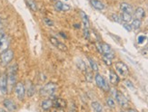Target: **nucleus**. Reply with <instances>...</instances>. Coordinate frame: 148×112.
I'll use <instances>...</instances> for the list:
<instances>
[{
    "label": "nucleus",
    "instance_id": "1a4fd4ad",
    "mask_svg": "<svg viewBox=\"0 0 148 112\" xmlns=\"http://www.w3.org/2000/svg\"><path fill=\"white\" fill-rule=\"evenodd\" d=\"M114 98H116L117 103L120 105L121 107H123V108H127L128 107V100H127V98L125 97V95L122 93V92L117 91V93H116V95H115Z\"/></svg>",
    "mask_w": 148,
    "mask_h": 112
},
{
    "label": "nucleus",
    "instance_id": "4c0bfd02",
    "mask_svg": "<svg viewBox=\"0 0 148 112\" xmlns=\"http://www.w3.org/2000/svg\"><path fill=\"white\" fill-rule=\"evenodd\" d=\"M75 28H77V29H79V28H80V25H79L78 24H75Z\"/></svg>",
    "mask_w": 148,
    "mask_h": 112
},
{
    "label": "nucleus",
    "instance_id": "9b49d317",
    "mask_svg": "<svg viewBox=\"0 0 148 112\" xmlns=\"http://www.w3.org/2000/svg\"><path fill=\"white\" fill-rule=\"evenodd\" d=\"M53 107L63 109L66 107V101L61 98H56L53 100Z\"/></svg>",
    "mask_w": 148,
    "mask_h": 112
},
{
    "label": "nucleus",
    "instance_id": "c85d7f7f",
    "mask_svg": "<svg viewBox=\"0 0 148 112\" xmlns=\"http://www.w3.org/2000/svg\"><path fill=\"white\" fill-rule=\"evenodd\" d=\"M86 78L87 81H93V75H92V72L86 71Z\"/></svg>",
    "mask_w": 148,
    "mask_h": 112
},
{
    "label": "nucleus",
    "instance_id": "f704fd0d",
    "mask_svg": "<svg viewBox=\"0 0 148 112\" xmlns=\"http://www.w3.org/2000/svg\"><path fill=\"white\" fill-rule=\"evenodd\" d=\"M5 35V33L2 29H0V39L3 38Z\"/></svg>",
    "mask_w": 148,
    "mask_h": 112
},
{
    "label": "nucleus",
    "instance_id": "4468645a",
    "mask_svg": "<svg viewBox=\"0 0 148 112\" xmlns=\"http://www.w3.org/2000/svg\"><path fill=\"white\" fill-rule=\"evenodd\" d=\"M109 80H110V82L113 85H116V84L119 83L120 78L116 74V72H114V71H109Z\"/></svg>",
    "mask_w": 148,
    "mask_h": 112
},
{
    "label": "nucleus",
    "instance_id": "a878e982",
    "mask_svg": "<svg viewBox=\"0 0 148 112\" xmlns=\"http://www.w3.org/2000/svg\"><path fill=\"white\" fill-rule=\"evenodd\" d=\"M106 104H107V106L108 107H110L112 109H114L115 107V102L114 100V98L112 97H108L106 98Z\"/></svg>",
    "mask_w": 148,
    "mask_h": 112
},
{
    "label": "nucleus",
    "instance_id": "5701e85b",
    "mask_svg": "<svg viewBox=\"0 0 148 112\" xmlns=\"http://www.w3.org/2000/svg\"><path fill=\"white\" fill-rule=\"evenodd\" d=\"M25 2H27V5H28V7L32 10V11H34L36 12L37 10V5L36 4V2L34 1V0H25Z\"/></svg>",
    "mask_w": 148,
    "mask_h": 112
},
{
    "label": "nucleus",
    "instance_id": "37998d69",
    "mask_svg": "<svg viewBox=\"0 0 148 112\" xmlns=\"http://www.w3.org/2000/svg\"><path fill=\"white\" fill-rule=\"evenodd\" d=\"M147 50H148V46H147Z\"/></svg>",
    "mask_w": 148,
    "mask_h": 112
},
{
    "label": "nucleus",
    "instance_id": "ea45409f",
    "mask_svg": "<svg viewBox=\"0 0 148 112\" xmlns=\"http://www.w3.org/2000/svg\"><path fill=\"white\" fill-rule=\"evenodd\" d=\"M1 25H2V21H1V17H0V27H1Z\"/></svg>",
    "mask_w": 148,
    "mask_h": 112
},
{
    "label": "nucleus",
    "instance_id": "6e6552de",
    "mask_svg": "<svg viewBox=\"0 0 148 112\" xmlns=\"http://www.w3.org/2000/svg\"><path fill=\"white\" fill-rule=\"evenodd\" d=\"M50 43H52L55 47H56L57 49H59L60 51L62 52H66L67 51V47H66V45L65 43H63L62 42H60L58 39H56V37H53V36H51L50 38Z\"/></svg>",
    "mask_w": 148,
    "mask_h": 112
},
{
    "label": "nucleus",
    "instance_id": "4be33fe9",
    "mask_svg": "<svg viewBox=\"0 0 148 112\" xmlns=\"http://www.w3.org/2000/svg\"><path fill=\"white\" fill-rule=\"evenodd\" d=\"M92 108L95 112H103V107L102 105L97 102V101H94L92 102Z\"/></svg>",
    "mask_w": 148,
    "mask_h": 112
},
{
    "label": "nucleus",
    "instance_id": "412c9836",
    "mask_svg": "<svg viewBox=\"0 0 148 112\" xmlns=\"http://www.w3.org/2000/svg\"><path fill=\"white\" fill-rule=\"evenodd\" d=\"M121 20L124 21L125 23H129L133 20V17L131 14H127V13H122V15L120 16Z\"/></svg>",
    "mask_w": 148,
    "mask_h": 112
},
{
    "label": "nucleus",
    "instance_id": "f03ea898",
    "mask_svg": "<svg viewBox=\"0 0 148 112\" xmlns=\"http://www.w3.org/2000/svg\"><path fill=\"white\" fill-rule=\"evenodd\" d=\"M56 84H55L54 82H49L40 90V95L43 97H51L56 93Z\"/></svg>",
    "mask_w": 148,
    "mask_h": 112
},
{
    "label": "nucleus",
    "instance_id": "2f4dec72",
    "mask_svg": "<svg viewBox=\"0 0 148 112\" xmlns=\"http://www.w3.org/2000/svg\"><path fill=\"white\" fill-rule=\"evenodd\" d=\"M103 61L105 62V63L106 64V65H108V66H110V65H112V62H111V60L110 59H108V58H106V57H103Z\"/></svg>",
    "mask_w": 148,
    "mask_h": 112
},
{
    "label": "nucleus",
    "instance_id": "dca6fc26",
    "mask_svg": "<svg viewBox=\"0 0 148 112\" xmlns=\"http://www.w3.org/2000/svg\"><path fill=\"white\" fill-rule=\"evenodd\" d=\"M90 3H91V5L96 10H104L105 9V5L103 4L100 0H90Z\"/></svg>",
    "mask_w": 148,
    "mask_h": 112
},
{
    "label": "nucleus",
    "instance_id": "f257e3e1",
    "mask_svg": "<svg viewBox=\"0 0 148 112\" xmlns=\"http://www.w3.org/2000/svg\"><path fill=\"white\" fill-rule=\"evenodd\" d=\"M13 58H14V52L11 49H8L2 52L1 54H0V62H1V65L2 66L8 65L12 62Z\"/></svg>",
    "mask_w": 148,
    "mask_h": 112
},
{
    "label": "nucleus",
    "instance_id": "cd10ccee",
    "mask_svg": "<svg viewBox=\"0 0 148 112\" xmlns=\"http://www.w3.org/2000/svg\"><path fill=\"white\" fill-rule=\"evenodd\" d=\"M111 17H112V19H113V21H114V22H116V23H121V22H122L121 17H120L118 15H116V14H113V15L111 16Z\"/></svg>",
    "mask_w": 148,
    "mask_h": 112
},
{
    "label": "nucleus",
    "instance_id": "b1692460",
    "mask_svg": "<svg viewBox=\"0 0 148 112\" xmlns=\"http://www.w3.org/2000/svg\"><path fill=\"white\" fill-rule=\"evenodd\" d=\"M141 24H142V22L141 20H138V19H134L133 22H132V28L134 30H137L141 27Z\"/></svg>",
    "mask_w": 148,
    "mask_h": 112
},
{
    "label": "nucleus",
    "instance_id": "c9c22d12",
    "mask_svg": "<svg viewBox=\"0 0 148 112\" xmlns=\"http://www.w3.org/2000/svg\"><path fill=\"white\" fill-rule=\"evenodd\" d=\"M59 34H60V35H61L62 37H64V38H65V39H67V36H66V35L65 34H64L63 32H60Z\"/></svg>",
    "mask_w": 148,
    "mask_h": 112
},
{
    "label": "nucleus",
    "instance_id": "f3484780",
    "mask_svg": "<svg viewBox=\"0 0 148 112\" xmlns=\"http://www.w3.org/2000/svg\"><path fill=\"white\" fill-rule=\"evenodd\" d=\"M52 107H53V100H50V98L44 100L41 103V108L44 110H49Z\"/></svg>",
    "mask_w": 148,
    "mask_h": 112
},
{
    "label": "nucleus",
    "instance_id": "a19ab883",
    "mask_svg": "<svg viewBox=\"0 0 148 112\" xmlns=\"http://www.w3.org/2000/svg\"><path fill=\"white\" fill-rule=\"evenodd\" d=\"M121 112H126V111H124V110H122Z\"/></svg>",
    "mask_w": 148,
    "mask_h": 112
},
{
    "label": "nucleus",
    "instance_id": "a211bd4d",
    "mask_svg": "<svg viewBox=\"0 0 148 112\" xmlns=\"http://www.w3.org/2000/svg\"><path fill=\"white\" fill-rule=\"evenodd\" d=\"M80 15H81V18H82V22H83L84 28L89 29L90 22H89V18H88L87 15L86 14L85 12H83V11H81V12H80Z\"/></svg>",
    "mask_w": 148,
    "mask_h": 112
},
{
    "label": "nucleus",
    "instance_id": "7c9ffc66",
    "mask_svg": "<svg viewBox=\"0 0 148 112\" xmlns=\"http://www.w3.org/2000/svg\"><path fill=\"white\" fill-rule=\"evenodd\" d=\"M84 36H85L86 39L90 38V31H89V29L84 28Z\"/></svg>",
    "mask_w": 148,
    "mask_h": 112
},
{
    "label": "nucleus",
    "instance_id": "423d86ee",
    "mask_svg": "<svg viewBox=\"0 0 148 112\" xmlns=\"http://www.w3.org/2000/svg\"><path fill=\"white\" fill-rule=\"evenodd\" d=\"M101 47H102V52H103V54H104L105 57L110 59V60H113L114 58V52H113L111 46L107 44V43H101Z\"/></svg>",
    "mask_w": 148,
    "mask_h": 112
},
{
    "label": "nucleus",
    "instance_id": "20e7f679",
    "mask_svg": "<svg viewBox=\"0 0 148 112\" xmlns=\"http://www.w3.org/2000/svg\"><path fill=\"white\" fill-rule=\"evenodd\" d=\"M95 81L96 85H97V87H99L100 89L104 90L105 91H108L109 90H110L107 81L105 80V78L103 77L101 74H99V73L96 74L95 76Z\"/></svg>",
    "mask_w": 148,
    "mask_h": 112
},
{
    "label": "nucleus",
    "instance_id": "7ed1b4c3",
    "mask_svg": "<svg viewBox=\"0 0 148 112\" xmlns=\"http://www.w3.org/2000/svg\"><path fill=\"white\" fill-rule=\"evenodd\" d=\"M114 67L117 71V73L121 77L125 78L128 75V73H129V69H128L127 65L125 63H124L123 62H116L114 64Z\"/></svg>",
    "mask_w": 148,
    "mask_h": 112
},
{
    "label": "nucleus",
    "instance_id": "39448f33",
    "mask_svg": "<svg viewBox=\"0 0 148 112\" xmlns=\"http://www.w3.org/2000/svg\"><path fill=\"white\" fill-rule=\"evenodd\" d=\"M15 93L18 100H23L25 96V87L22 82H17L15 86Z\"/></svg>",
    "mask_w": 148,
    "mask_h": 112
},
{
    "label": "nucleus",
    "instance_id": "473e14b6",
    "mask_svg": "<svg viewBox=\"0 0 148 112\" xmlns=\"http://www.w3.org/2000/svg\"><path fill=\"white\" fill-rule=\"evenodd\" d=\"M125 85L129 89H134V85H133V83L130 81H125Z\"/></svg>",
    "mask_w": 148,
    "mask_h": 112
},
{
    "label": "nucleus",
    "instance_id": "ddd939ff",
    "mask_svg": "<svg viewBox=\"0 0 148 112\" xmlns=\"http://www.w3.org/2000/svg\"><path fill=\"white\" fill-rule=\"evenodd\" d=\"M3 104H4L5 108L8 110H9V111H15V110H16V105L12 100H5Z\"/></svg>",
    "mask_w": 148,
    "mask_h": 112
},
{
    "label": "nucleus",
    "instance_id": "9d476101",
    "mask_svg": "<svg viewBox=\"0 0 148 112\" xmlns=\"http://www.w3.org/2000/svg\"><path fill=\"white\" fill-rule=\"evenodd\" d=\"M55 7L57 11H60V12H66V11H69L71 9V6L67 4H65L59 0H56L55 2Z\"/></svg>",
    "mask_w": 148,
    "mask_h": 112
},
{
    "label": "nucleus",
    "instance_id": "e433bc0d",
    "mask_svg": "<svg viewBox=\"0 0 148 112\" xmlns=\"http://www.w3.org/2000/svg\"><path fill=\"white\" fill-rule=\"evenodd\" d=\"M127 112H137V111L136 109H129Z\"/></svg>",
    "mask_w": 148,
    "mask_h": 112
},
{
    "label": "nucleus",
    "instance_id": "0eeeda50",
    "mask_svg": "<svg viewBox=\"0 0 148 112\" xmlns=\"http://www.w3.org/2000/svg\"><path fill=\"white\" fill-rule=\"evenodd\" d=\"M8 76H6V74L3 73L0 75V91L3 94H6L8 93Z\"/></svg>",
    "mask_w": 148,
    "mask_h": 112
},
{
    "label": "nucleus",
    "instance_id": "c756f323",
    "mask_svg": "<svg viewBox=\"0 0 148 112\" xmlns=\"http://www.w3.org/2000/svg\"><path fill=\"white\" fill-rule=\"evenodd\" d=\"M123 26H124V28L126 30V31H128V32H131L132 31V25L131 24H129L128 23H125V24H123Z\"/></svg>",
    "mask_w": 148,
    "mask_h": 112
},
{
    "label": "nucleus",
    "instance_id": "79ce46f5",
    "mask_svg": "<svg viewBox=\"0 0 148 112\" xmlns=\"http://www.w3.org/2000/svg\"><path fill=\"white\" fill-rule=\"evenodd\" d=\"M70 112H75V111H70Z\"/></svg>",
    "mask_w": 148,
    "mask_h": 112
},
{
    "label": "nucleus",
    "instance_id": "58836bf2",
    "mask_svg": "<svg viewBox=\"0 0 148 112\" xmlns=\"http://www.w3.org/2000/svg\"><path fill=\"white\" fill-rule=\"evenodd\" d=\"M0 112H6L5 109H0Z\"/></svg>",
    "mask_w": 148,
    "mask_h": 112
},
{
    "label": "nucleus",
    "instance_id": "aec40b11",
    "mask_svg": "<svg viewBox=\"0 0 148 112\" xmlns=\"http://www.w3.org/2000/svg\"><path fill=\"white\" fill-rule=\"evenodd\" d=\"M145 10L142 7H137L136 11H134V17H136V19H138V20H142L145 17Z\"/></svg>",
    "mask_w": 148,
    "mask_h": 112
},
{
    "label": "nucleus",
    "instance_id": "6ab92c4d",
    "mask_svg": "<svg viewBox=\"0 0 148 112\" xmlns=\"http://www.w3.org/2000/svg\"><path fill=\"white\" fill-rule=\"evenodd\" d=\"M25 93L27 94L28 97H32L35 94V86L31 81H28L25 87Z\"/></svg>",
    "mask_w": 148,
    "mask_h": 112
},
{
    "label": "nucleus",
    "instance_id": "2eb2a0df",
    "mask_svg": "<svg viewBox=\"0 0 148 112\" xmlns=\"http://www.w3.org/2000/svg\"><path fill=\"white\" fill-rule=\"evenodd\" d=\"M120 9L123 13H127V14H132L133 13V7L130 4L123 2L120 4Z\"/></svg>",
    "mask_w": 148,
    "mask_h": 112
},
{
    "label": "nucleus",
    "instance_id": "72a5a7b5",
    "mask_svg": "<svg viewBox=\"0 0 148 112\" xmlns=\"http://www.w3.org/2000/svg\"><path fill=\"white\" fill-rule=\"evenodd\" d=\"M145 40V35H140L138 37V43H142Z\"/></svg>",
    "mask_w": 148,
    "mask_h": 112
},
{
    "label": "nucleus",
    "instance_id": "c03bdc74",
    "mask_svg": "<svg viewBox=\"0 0 148 112\" xmlns=\"http://www.w3.org/2000/svg\"><path fill=\"white\" fill-rule=\"evenodd\" d=\"M52 1H54V0H52Z\"/></svg>",
    "mask_w": 148,
    "mask_h": 112
},
{
    "label": "nucleus",
    "instance_id": "393cba45",
    "mask_svg": "<svg viewBox=\"0 0 148 112\" xmlns=\"http://www.w3.org/2000/svg\"><path fill=\"white\" fill-rule=\"evenodd\" d=\"M88 61L90 63V66H91V69L93 71H98V65L96 63L92 58H88Z\"/></svg>",
    "mask_w": 148,
    "mask_h": 112
},
{
    "label": "nucleus",
    "instance_id": "bb28decb",
    "mask_svg": "<svg viewBox=\"0 0 148 112\" xmlns=\"http://www.w3.org/2000/svg\"><path fill=\"white\" fill-rule=\"evenodd\" d=\"M44 23H45V24L46 25H47V26H54V22L51 20L50 18H47V17H46V18H44Z\"/></svg>",
    "mask_w": 148,
    "mask_h": 112
},
{
    "label": "nucleus",
    "instance_id": "f8f14e48",
    "mask_svg": "<svg viewBox=\"0 0 148 112\" xmlns=\"http://www.w3.org/2000/svg\"><path fill=\"white\" fill-rule=\"evenodd\" d=\"M8 46H9V38L5 35L3 38L0 39V51H1V52L8 50Z\"/></svg>",
    "mask_w": 148,
    "mask_h": 112
}]
</instances>
